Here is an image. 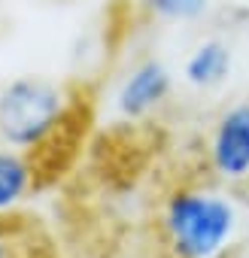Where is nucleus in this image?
Segmentation results:
<instances>
[{
  "instance_id": "obj_1",
  "label": "nucleus",
  "mask_w": 249,
  "mask_h": 258,
  "mask_svg": "<svg viewBox=\"0 0 249 258\" xmlns=\"http://www.w3.org/2000/svg\"><path fill=\"white\" fill-rule=\"evenodd\" d=\"M64 91L40 76H19L0 88V140L10 149H40L64 121Z\"/></svg>"
},
{
  "instance_id": "obj_2",
  "label": "nucleus",
  "mask_w": 249,
  "mask_h": 258,
  "mask_svg": "<svg viewBox=\"0 0 249 258\" xmlns=\"http://www.w3.org/2000/svg\"><path fill=\"white\" fill-rule=\"evenodd\" d=\"M164 231L176 258H216L234 234V207L219 195L176 191L164 207Z\"/></svg>"
},
{
  "instance_id": "obj_3",
  "label": "nucleus",
  "mask_w": 249,
  "mask_h": 258,
  "mask_svg": "<svg viewBox=\"0 0 249 258\" xmlns=\"http://www.w3.org/2000/svg\"><path fill=\"white\" fill-rule=\"evenodd\" d=\"M210 161L225 179L249 176V103L231 106L213 131Z\"/></svg>"
},
{
  "instance_id": "obj_4",
  "label": "nucleus",
  "mask_w": 249,
  "mask_h": 258,
  "mask_svg": "<svg viewBox=\"0 0 249 258\" xmlns=\"http://www.w3.org/2000/svg\"><path fill=\"white\" fill-rule=\"evenodd\" d=\"M170 94V73L161 61H143L125 76L118 94H115V109L125 118H143L149 115L164 97Z\"/></svg>"
},
{
  "instance_id": "obj_5",
  "label": "nucleus",
  "mask_w": 249,
  "mask_h": 258,
  "mask_svg": "<svg viewBox=\"0 0 249 258\" xmlns=\"http://www.w3.org/2000/svg\"><path fill=\"white\" fill-rule=\"evenodd\" d=\"M34 185V167L19 149H0V213L25 201Z\"/></svg>"
},
{
  "instance_id": "obj_6",
  "label": "nucleus",
  "mask_w": 249,
  "mask_h": 258,
  "mask_svg": "<svg viewBox=\"0 0 249 258\" xmlns=\"http://www.w3.org/2000/svg\"><path fill=\"white\" fill-rule=\"evenodd\" d=\"M231 70V52L225 43L219 40H207L201 43L192 58L185 61V79L198 88H210V85H219Z\"/></svg>"
},
{
  "instance_id": "obj_7",
  "label": "nucleus",
  "mask_w": 249,
  "mask_h": 258,
  "mask_svg": "<svg viewBox=\"0 0 249 258\" xmlns=\"http://www.w3.org/2000/svg\"><path fill=\"white\" fill-rule=\"evenodd\" d=\"M143 4L152 16L170 22H189L207 13V0H143Z\"/></svg>"
},
{
  "instance_id": "obj_8",
  "label": "nucleus",
  "mask_w": 249,
  "mask_h": 258,
  "mask_svg": "<svg viewBox=\"0 0 249 258\" xmlns=\"http://www.w3.org/2000/svg\"><path fill=\"white\" fill-rule=\"evenodd\" d=\"M0 258H13V246H10V240L0 234Z\"/></svg>"
}]
</instances>
